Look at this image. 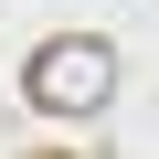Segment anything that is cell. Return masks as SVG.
Masks as SVG:
<instances>
[{
    "instance_id": "obj_1",
    "label": "cell",
    "mask_w": 159,
    "mask_h": 159,
    "mask_svg": "<svg viewBox=\"0 0 159 159\" xmlns=\"http://www.w3.org/2000/svg\"><path fill=\"white\" fill-rule=\"evenodd\" d=\"M32 106H53V117H96L106 96H117V53L96 43V32H64V43H43L32 53Z\"/></svg>"
}]
</instances>
